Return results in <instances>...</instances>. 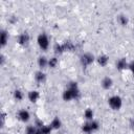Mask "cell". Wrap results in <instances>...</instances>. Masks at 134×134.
Masks as SVG:
<instances>
[{
    "instance_id": "cb8c5ba5",
    "label": "cell",
    "mask_w": 134,
    "mask_h": 134,
    "mask_svg": "<svg viewBox=\"0 0 134 134\" xmlns=\"http://www.w3.org/2000/svg\"><path fill=\"white\" fill-rule=\"evenodd\" d=\"M36 134H42V133H41V132H40V131H39V130H38V131H37V133H36Z\"/></svg>"
},
{
    "instance_id": "603a6c76",
    "label": "cell",
    "mask_w": 134,
    "mask_h": 134,
    "mask_svg": "<svg viewBox=\"0 0 134 134\" xmlns=\"http://www.w3.org/2000/svg\"><path fill=\"white\" fill-rule=\"evenodd\" d=\"M128 67L130 68V70H131V72H132V74L134 76V61H132L131 63H129V66Z\"/></svg>"
},
{
    "instance_id": "277c9868",
    "label": "cell",
    "mask_w": 134,
    "mask_h": 134,
    "mask_svg": "<svg viewBox=\"0 0 134 134\" xmlns=\"http://www.w3.org/2000/svg\"><path fill=\"white\" fill-rule=\"evenodd\" d=\"M94 61V57L89 53V52H86V53H83L81 55V64L83 67H87L89 66L90 64H92Z\"/></svg>"
},
{
    "instance_id": "9c48e42d",
    "label": "cell",
    "mask_w": 134,
    "mask_h": 134,
    "mask_svg": "<svg viewBox=\"0 0 134 134\" xmlns=\"http://www.w3.org/2000/svg\"><path fill=\"white\" fill-rule=\"evenodd\" d=\"M112 85H113V81H112L111 77L106 76V77H104V79L102 80V87H103L104 89L108 90V89H110V88L112 87Z\"/></svg>"
},
{
    "instance_id": "9a60e30c",
    "label": "cell",
    "mask_w": 134,
    "mask_h": 134,
    "mask_svg": "<svg viewBox=\"0 0 134 134\" xmlns=\"http://www.w3.org/2000/svg\"><path fill=\"white\" fill-rule=\"evenodd\" d=\"M93 116H94V112L92 111V109L88 108V109L85 110V112H84V117H85L88 121L93 120Z\"/></svg>"
},
{
    "instance_id": "ac0fdd59",
    "label": "cell",
    "mask_w": 134,
    "mask_h": 134,
    "mask_svg": "<svg viewBox=\"0 0 134 134\" xmlns=\"http://www.w3.org/2000/svg\"><path fill=\"white\" fill-rule=\"evenodd\" d=\"M54 51H55V53H63L64 51H66L65 46H64V43H62V44L57 43L54 45Z\"/></svg>"
},
{
    "instance_id": "6da1fadb",
    "label": "cell",
    "mask_w": 134,
    "mask_h": 134,
    "mask_svg": "<svg viewBox=\"0 0 134 134\" xmlns=\"http://www.w3.org/2000/svg\"><path fill=\"white\" fill-rule=\"evenodd\" d=\"M80 96V89L77 87V84L74 82H70L68 85V88L63 92V99L65 102H70L71 99H76Z\"/></svg>"
},
{
    "instance_id": "30bf717a",
    "label": "cell",
    "mask_w": 134,
    "mask_h": 134,
    "mask_svg": "<svg viewBox=\"0 0 134 134\" xmlns=\"http://www.w3.org/2000/svg\"><path fill=\"white\" fill-rule=\"evenodd\" d=\"M128 66H129V64H128V62L125 58H121L116 62V68L119 69V70H122V69L127 68Z\"/></svg>"
},
{
    "instance_id": "2e32d148",
    "label": "cell",
    "mask_w": 134,
    "mask_h": 134,
    "mask_svg": "<svg viewBox=\"0 0 134 134\" xmlns=\"http://www.w3.org/2000/svg\"><path fill=\"white\" fill-rule=\"evenodd\" d=\"M82 131H83L84 133H86V134H90V133L93 132V130H92V128H91V125H90V121H87L86 124H84V125L82 126Z\"/></svg>"
},
{
    "instance_id": "e0dca14e",
    "label": "cell",
    "mask_w": 134,
    "mask_h": 134,
    "mask_svg": "<svg viewBox=\"0 0 134 134\" xmlns=\"http://www.w3.org/2000/svg\"><path fill=\"white\" fill-rule=\"evenodd\" d=\"M42 134H50V132H51V130H52V128L50 127V125H44V126H42L40 129H38Z\"/></svg>"
},
{
    "instance_id": "ba28073f",
    "label": "cell",
    "mask_w": 134,
    "mask_h": 134,
    "mask_svg": "<svg viewBox=\"0 0 134 134\" xmlns=\"http://www.w3.org/2000/svg\"><path fill=\"white\" fill-rule=\"evenodd\" d=\"M35 80H36V82L42 84V83H44L46 81V74L42 70H39V71H37L35 73Z\"/></svg>"
},
{
    "instance_id": "7a4b0ae2",
    "label": "cell",
    "mask_w": 134,
    "mask_h": 134,
    "mask_svg": "<svg viewBox=\"0 0 134 134\" xmlns=\"http://www.w3.org/2000/svg\"><path fill=\"white\" fill-rule=\"evenodd\" d=\"M108 105L113 110H119L122 106V99L118 95H113L108 99Z\"/></svg>"
},
{
    "instance_id": "5bb4252c",
    "label": "cell",
    "mask_w": 134,
    "mask_h": 134,
    "mask_svg": "<svg viewBox=\"0 0 134 134\" xmlns=\"http://www.w3.org/2000/svg\"><path fill=\"white\" fill-rule=\"evenodd\" d=\"M61 126H62V121H61V119L59 118V117H54L52 120H51V122H50V127L52 128V129H59V128H61Z\"/></svg>"
},
{
    "instance_id": "7c38bea8",
    "label": "cell",
    "mask_w": 134,
    "mask_h": 134,
    "mask_svg": "<svg viewBox=\"0 0 134 134\" xmlns=\"http://www.w3.org/2000/svg\"><path fill=\"white\" fill-rule=\"evenodd\" d=\"M0 42H1V46L4 47L6 45V43L8 42V34L6 32V30L2 29L1 30V37H0Z\"/></svg>"
},
{
    "instance_id": "8fae6325",
    "label": "cell",
    "mask_w": 134,
    "mask_h": 134,
    "mask_svg": "<svg viewBox=\"0 0 134 134\" xmlns=\"http://www.w3.org/2000/svg\"><path fill=\"white\" fill-rule=\"evenodd\" d=\"M38 65H39V67H40L41 69L46 68V67L48 66V59L45 58L44 55L39 57V59H38Z\"/></svg>"
},
{
    "instance_id": "3957f363",
    "label": "cell",
    "mask_w": 134,
    "mask_h": 134,
    "mask_svg": "<svg viewBox=\"0 0 134 134\" xmlns=\"http://www.w3.org/2000/svg\"><path fill=\"white\" fill-rule=\"evenodd\" d=\"M37 42H38L39 47H40L42 50L45 51V50L48 49V47H49V39H48V37H47L46 34H44V32L40 34V35L38 36Z\"/></svg>"
},
{
    "instance_id": "d4e9b609",
    "label": "cell",
    "mask_w": 134,
    "mask_h": 134,
    "mask_svg": "<svg viewBox=\"0 0 134 134\" xmlns=\"http://www.w3.org/2000/svg\"><path fill=\"white\" fill-rule=\"evenodd\" d=\"M133 97H134V95H133Z\"/></svg>"
},
{
    "instance_id": "d6986e66",
    "label": "cell",
    "mask_w": 134,
    "mask_h": 134,
    "mask_svg": "<svg viewBox=\"0 0 134 134\" xmlns=\"http://www.w3.org/2000/svg\"><path fill=\"white\" fill-rule=\"evenodd\" d=\"M23 96H24V95H23V92H22L21 90L17 89V90H15V91H14V98H15L16 100H18V102L22 100Z\"/></svg>"
},
{
    "instance_id": "4fadbf2b",
    "label": "cell",
    "mask_w": 134,
    "mask_h": 134,
    "mask_svg": "<svg viewBox=\"0 0 134 134\" xmlns=\"http://www.w3.org/2000/svg\"><path fill=\"white\" fill-rule=\"evenodd\" d=\"M96 61H97L98 65H100L102 67H105V66L108 64V62H109V58H108L107 55L103 54V55H99V57L96 59Z\"/></svg>"
},
{
    "instance_id": "5b68a950",
    "label": "cell",
    "mask_w": 134,
    "mask_h": 134,
    "mask_svg": "<svg viewBox=\"0 0 134 134\" xmlns=\"http://www.w3.org/2000/svg\"><path fill=\"white\" fill-rule=\"evenodd\" d=\"M17 117H18V119L21 120L22 122H27V121L29 120L30 114H29V112H28L27 110H25V109H21V110L18 111V113H17Z\"/></svg>"
},
{
    "instance_id": "ffe728a7",
    "label": "cell",
    "mask_w": 134,
    "mask_h": 134,
    "mask_svg": "<svg viewBox=\"0 0 134 134\" xmlns=\"http://www.w3.org/2000/svg\"><path fill=\"white\" fill-rule=\"evenodd\" d=\"M118 22H119L120 25L126 26V25L128 24V18H127V16H125V15H119V16H118Z\"/></svg>"
},
{
    "instance_id": "52a82bcc",
    "label": "cell",
    "mask_w": 134,
    "mask_h": 134,
    "mask_svg": "<svg viewBox=\"0 0 134 134\" xmlns=\"http://www.w3.org/2000/svg\"><path fill=\"white\" fill-rule=\"evenodd\" d=\"M27 97H28V99H29L31 103H36V102L40 98V93H39V91H37V90H30V91L28 92V94H27Z\"/></svg>"
},
{
    "instance_id": "8992f818",
    "label": "cell",
    "mask_w": 134,
    "mask_h": 134,
    "mask_svg": "<svg viewBox=\"0 0 134 134\" xmlns=\"http://www.w3.org/2000/svg\"><path fill=\"white\" fill-rule=\"evenodd\" d=\"M29 42V35L27 32H22L18 37V43L20 45H27Z\"/></svg>"
},
{
    "instance_id": "44dd1931",
    "label": "cell",
    "mask_w": 134,
    "mask_h": 134,
    "mask_svg": "<svg viewBox=\"0 0 134 134\" xmlns=\"http://www.w3.org/2000/svg\"><path fill=\"white\" fill-rule=\"evenodd\" d=\"M58 63H59V61H58V59H57L55 57H53V58H51V59H48V66L51 67V68L57 67Z\"/></svg>"
},
{
    "instance_id": "7402d4cb",
    "label": "cell",
    "mask_w": 134,
    "mask_h": 134,
    "mask_svg": "<svg viewBox=\"0 0 134 134\" xmlns=\"http://www.w3.org/2000/svg\"><path fill=\"white\" fill-rule=\"evenodd\" d=\"M37 131H38V129L36 128V126H27L26 130H25V133L26 134H36Z\"/></svg>"
}]
</instances>
